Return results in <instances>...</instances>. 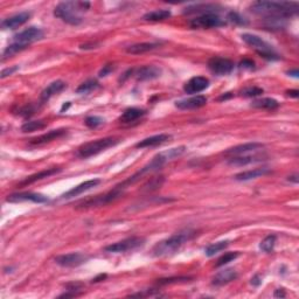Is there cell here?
Listing matches in <instances>:
<instances>
[{
	"label": "cell",
	"mask_w": 299,
	"mask_h": 299,
	"mask_svg": "<svg viewBox=\"0 0 299 299\" xmlns=\"http://www.w3.org/2000/svg\"><path fill=\"white\" fill-rule=\"evenodd\" d=\"M18 69H19L18 65H14V67H11V68H6V69H4L1 72V75H0V78H1V79L7 78V76L12 75V74L16 73Z\"/></svg>",
	"instance_id": "44"
},
{
	"label": "cell",
	"mask_w": 299,
	"mask_h": 299,
	"mask_svg": "<svg viewBox=\"0 0 299 299\" xmlns=\"http://www.w3.org/2000/svg\"><path fill=\"white\" fill-rule=\"evenodd\" d=\"M263 157L254 155V156H235V157H230L228 159V165L230 166H247V165L254 164V163H261L263 161Z\"/></svg>",
	"instance_id": "22"
},
{
	"label": "cell",
	"mask_w": 299,
	"mask_h": 299,
	"mask_svg": "<svg viewBox=\"0 0 299 299\" xmlns=\"http://www.w3.org/2000/svg\"><path fill=\"white\" fill-rule=\"evenodd\" d=\"M250 10L270 21H282L297 14L298 4L293 1H256Z\"/></svg>",
	"instance_id": "1"
},
{
	"label": "cell",
	"mask_w": 299,
	"mask_h": 299,
	"mask_svg": "<svg viewBox=\"0 0 299 299\" xmlns=\"http://www.w3.org/2000/svg\"><path fill=\"white\" fill-rule=\"evenodd\" d=\"M273 296H275L276 298H280V297L281 298H284L286 296V293H285V291H284L283 289H278V290H276L275 295H273Z\"/></svg>",
	"instance_id": "48"
},
{
	"label": "cell",
	"mask_w": 299,
	"mask_h": 299,
	"mask_svg": "<svg viewBox=\"0 0 299 299\" xmlns=\"http://www.w3.org/2000/svg\"><path fill=\"white\" fill-rule=\"evenodd\" d=\"M46 123L45 121H31V122H26L25 124H22L21 126V131L22 132H33V131H38L41 130L46 127Z\"/></svg>",
	"instance_id": "33"
},
{
	"label": "cell",
	"mask_w": 299,
	"mask_h": 299,
	"mask_svg": "<svg viewBox=\"0 0 299 299\" xmlns=\"http://www.w3.org/2000/svg\"><path fill=\"white\" fill-rule=\"evenodd\" d=\"M287 74H289L290 76H292V78H296V79H297V78H298V75H299V73H298V70H297V69L290 70V72H287Z\"/></svg>",
	"instance_id": "51"
},
{
	"label": "cell",
	"mask_w": 299,
	"mask_h": 299,
	"mask_svg": "<svg viewBox=\"0 0 299 299\" xmlns=\"http://www.w3.org/2000/svg\"><path fill=\"white\" fill-rule=\"evenodd\" d=\"M99 184H101V180H99V179H91V180L84 181L82 182V184L78 185V186L74 187V189H69L67 193H64V194L62 195V198L63 199L75 198V196H78L79 194H83L84 192H88V190L93 189L94 187H96Z\"/></svg>",
	"instance_id": "19"
},
{
	"label": "cell",
	"mask_w": 299,
	"mask_h": 299,
	"mask_svg": "<svg viewBox=\"0 0 299 299\" xmlns=\"http://www.w3.org/2000/svg\"><path fill=\"white\" fill-rule=\"evenodd\" d=\"M209 87V79L204 76H195L192 78L184 85V90L186 94L193 95V94H199L201 91L206 90Z\"/></svg>",
	"instance_id": "13"
},
{
	"label": "cell",
	"mask_w": 299,
	"mask_h": 299,
	"mask_svg": "<svg viewBox=\"0 0 299 299\" xmlns=\"http://www.w3.org/2000/svg\"><path fill=\"white\" fill-rule=\"evenodd\" d=\"M240 256V252H227V254H224L223 256H221L220 258H219L218 263H216V268H220L226 266V264L229 263V262H233L234 260Z\"/></svg>",
	"instance_id": "36"
},
{
	"label": "cell",
	"mask_w": 299,
	"mask_h": 299,
	"mask_svg": "<svg viewBox=\"0 0 299 299\" xmlns=\"http://www.w3.org/2000/svg\"><path fill=\"white\" fill-rule=\"evenodd\" d=\"M42 38H44V31L36 27H30L27 30L22 31V32L16 34L13 36V42L28 47L31 44L38 41V40H41Z\"/></svg>",
	"instance_id": "10"
},
{
	"label": "cell",
	"mask_w": 299,
	"mask_h": 299,
	"mask_svg": "<svg viewBox=\"0 0 299 299\" xmlns=\"http://www.w3.org/2000/svg\"><path fill=\"white\" fill-rule=\"evenodd\" d=\"M105 277H107V276H105V275H99L98 277L94 278V280H93V283H96V282H99L101 280H104Z\"/></svg>",
	"instance_id": "52"
},
{
	"label": "cell",
	"mask_w": 299,
	"mask_h": 299,
	"mask_svg": "<svg viewBox=\"0 0 299 299\" xmlns=\"http://www.w3.org/2000/svg\"><path fill=\"white\" fill-rule=\"evenodd\" d=\"M60 171H61V169H56V167L44 170V171H41V172L35 173V174L27 176V178L25 179V180H22L21 182H20L19 185H20V186H27V185L34 184V182L42 180V179H45V178H49V176H52L54 174H56V173H59Z\"/></svg>",
	"instance_id": "24"
},
{
	"label": "cell",
	"mask_w": 299,
	"mask_h": 299,
	"mask_svg": "<svg viewBox=\"0 0 299 299\" xmlns=\"http://www.w3.org/2000/svg\"><path fill=\"white\" fill-rule=\"evenodd\" d=\"M228 246H229V241L216 242V243L210 244V246L205 249V254H206V256H208V257H212V256H214L215 254H218V252L226 249Z\"/></svg>",
	"instance_id": "32"
},
{
	"label": "cell",
	"mask_w": 299,
	"mask_h": 299,
	"mask_svg": "<svg viewBox=\"0 0 299 299\" xmlns=\"http://www.w3.org/2000/svg\"><path fill=\"white\" fill-rule=\"evenodd\" d=\"M206 104H207V97L204 95L193 96V97L181 99V101L175 102V107L180 110L199 109V108L205 107Z\"/></svg>",
	"instance_id": "15"
},
{
	"label": "cell",
	"mask_w": 299,
	"mask_h": 299,
	"mask_svg": "<svg viewBox=\"0 0 299 299\" xmlns=\"http://www.w3.org/2000/svg\"><path fill=\"white\" fill-rule=\"evenodd\" d=\"M289 181H292L295 182V184H298V174H293V175H290L289 179H287Z\"/></svg>",
	"instance_id": "50"
},
{
	"label": "cell",
	"mask_w": 299,
	"mask_h": 299,
	"mask_svg": "<svg viewBox=\"0 0 299 299\" xmlns=\"http://www.w3.org/2000/svg\"><path fill=\"white\" fill-rule=\"evenodd\" d=\"M208 68L213 74L218 76H224L228 75L233 72L234 69V62L232 60L226 58H212L208 61Z\"/></svg>",
	"instance_id": "11"
},
{
	"label": "cell",
	"mask_w": 299,
	"mask_h": 299,
	"mask_svg": "<svg viewBox=\"0 0 299 299\" xmlns=\"http://www.w3.org/2000/svg\"><path fill=\"white\" fill-rule=\"evenodd\" d=\"M85 125L90 129H96V127L101 126L104 123V119L99 116H89V117L85 118Z\"/></svg>",
	"instance_id": "38"
},
{
	"label": "cell",
	"mask_w": 299,
	"mask_h": 299,
	"mask_svg": "<svg viewBox=\"0 0 299 299\" xmlns=\"http://www.w3.org/2000/svg\"><path fill=\"white\" fill-rule=\"evenodd\" d=\"M241 38L248 46H250L252 48H254V49L258 54H260L262 58L268 59V60H278V59H280V56H278L277 54L273 52L271 46L268 44V42L264 41L263 39L260 38V36L254 35V34L246 33V34H242Z\"/></svg>",
	"instance_id": "6"
},
{
	"label": "cell",
	"mask_w": 299,
	"mask_h": 299,
	"mask_svg": "<svg viewBox=\"0 0 299 299\" xmlns=\"http://www.w3.org/2000/svg\"><path fill=\"white\" fill-rule=\"evenodd\" d=\"M228 20H229L230 22H233V24L240 25V26H246L248 24L247 20L244 19L243 16H241L237 12H230L228 14Z\"/></svg>",
	"instance_id": "40"
},
{
	"label": "cell",
	"mask_w": 299,
	"mask_h": 299,
	"mask_svg": "<svg viewBox=\"0 0 299 299\" xmlns=\"http://www.w3.org/2000/svg\"><path fill=\"white\" fill-rule=\"evenodd\" d=\"M252 107L256 108V109L275 110L280 107V103H278L276 99L266 97V98H260V99H255V101H252Z\"/></svg>",
	"instance_id": "30"
},
{
	"label": "cell",
	"mask_w": 299,
	"mask_h": 299,
	"mask_svg": "<svg viewBox=\"0 0 299 299\" xmlns=\"http://www.w3.org/2000/svg\"><path fill=\"white\" fill-rule=\"evenodd\" d=\"M236 278H237V272L234 269H224L222 271H219L213 277L212 284L215 286H222L235 281Z\"/></svg>",
	"instance_id": "21"
},
{
	"label": "cell",
	"mask_w": 299,
	"mask_h": 299,
	"mask_svg": "<svg viewBox=\"0 0 299 299\" xmlns=\"http://www.w3.org/2000/svg\"><path fill=\"white\" fill-rule=\"evenodd\" d=\"M169 139H171V135H166V133H160V135H156L149 138H145L143 141H141L139 143L136 144L137 149H146V147H153L158 146L166 143Z\"/></svg>",
	"instance_id": "23"
},
{
	"label": "cell",
	"mask_w": 299,
	"mask_h": 299,
	"mask_svg": "<svg viewBox=\"0 0 299 299\" xmlns=\"http://www.w3.org/2000/svg\"><path fill=\"white\" fill-rule=\"evenodd\" d=\"M261 283H262V278L258 275H256V276H254V277L252 278V284L254 286H258Z\"/></svg>",
	"instance_id": "47"
},
{
	"label": "cell",
	"mask_w": 299,
	"mask_h": 299,
	"mask_svg": "<svg viewBox=\"0 0 299 299\" xmlns=\"http://www.w3.org/2000/svg\"><path fill=\"white\" fill-rule=\"evenodd\" d=\"M226 21L219 14H202L189 21V26L194 30H208L224 26Z\"/></svg>",
	"instance_id": "8"
},
{
	"label": "cell",
	"mask_w": 299,
	"mask_h": 299,
	"mask_svg": "<svg viewBox=\"0 0 299 299\" xmlns=\"http://www.w3.org/2000/svg\"><path fill=\"white\" fill-rule=\"evenodd\" d=\"M119 142H121V139L116 138V137H107V138L89 142V143H85L79 147L78 150V155L79 157H81V158H89V157L96 156L98 155V153L103 152V151L108 150L109 147L115 146Z\"/></svg>",
	"instance_id": "5"
},
{
	"label": "cell",
	"mask_w": 299,
	"mask_h": 299,
	"mask_svg": "<svg viewBox=\"0 0 299 299\" xmlns=\"http://www.w3.org/2000/svg\"><path fill=\"white\" fill-rule=\"evenodd\" d=\"M31 16H32V14L30 12H21L18 14H14V16H10V18L2 20L1 27L4 28V30H16V28L26 24L28 20L31 19Z\"/></svg>",
	"instance_id": "16"
},
{
	"label": "cell",
	"mask_w": 299,
	"mask_h": 299,
	"mask_svg": "<svg viewBox=\"0 0 299 299\" xmlns=\"http://www.w3.org/2000/svg\"><path fill=\"white\" fill-rule=\"evenodd\" d=\"M270 173L269 169H266V167H263V169H254V170H249L246 171V172H242L238 173V174L235 175V180L237 181H248V180H252V179H256V178H260V176L267 175Z\"/></svg>",
	"instance_id": "26"
},
{
	"label": "cell",
	"mask_w": 299,
	"mask_h": 299,
	"mask_svg": "<svg viewBox=\"0 0 299 299\" xmlns=\"http://www.w3.org/2000/svg\"><path fill=\"white\" fill-rule=\"evenodd\" d=\"M123 193L124 189L117 185L115 189L110 190V192H108L107 194L95 196V198L88 199V200L81 202V204H79L78 208H93V207L105 206V205L111 204V202L116 201L118 198H121V196L123 195Z\"/></svg>",
	"instance_id": "7"
},
{
	"label": "cell",
	"mask_w": 299,
	"mask_h": 299,
	"mask_svg": "<svg viewBox=\"0 0 299 299\" xmlns=\"http://www.w3.org/2000/svg\"><path fill=\"white\" fill-rule=\"evenodd\" d=\"M26 46H21V45H18V44H11L10 46H8V47H6V49L4 50V54H2V56H4V58L2 59H6V58H8V56H12V55H14V54H16V53H19V52H21V50H24V49H26Z\"/></svg>",
	"instance_id": "37"
},
{
	"label": "cell",
	"mask_w": 299,
	"mask_h": 299,
	"mask_svg": "<svg viewBox=\"0 0 299 299\" xmlns=\"http://www.w3.org/2000/svg\"><path fill=\"white\" fill-rule=\"evenodd\" d=\"M98 87H99V84L96 79H88V81L83 82V83L79 85L78 89H76V93L88 94V93H90V91L95 90L96 88H98Z\"/></svg>",
	"instance_id": "34"
},
{
	"label": "cell",
	"mask_w": 299,
	"mask_h": 299,
	"mask_svg": "<svg viewBox=\"0 0 299 299\" xmlns=\"http://www.w3.org/2000/svg\"><path fill=\"white\" fill-rule=\"evenodd\" d=\"M160 293H155V290H146L145 292L133 293L131 297H160Z\"/></svg>",
	"instance_id": "42"
},
{
	"label": "cell",
	"mask_w": 299,
	"mask_h": 299,
	"mask_svg": "<svg viewBox=\"0 0 299 299\" xmlns=\"http://www.w3.org/2000/svg\"><path fill=\"white\" fill-rule=\"evenodd\" d=\"M262 149H264V145L262 143H246V144H241L237 145V146L232 147V149L227 150L226 155L228 156H244V155H249V153L252 152H257Z\"/></svg>",
	"instance_id": "17"
},
{
	"label": "cell",
	"mask_w": 299,
	"mask_h": 299,
	"mask_svg": "<svg viewBox=\"0 0 299 299\" xmlns=\"http://www.w3.org/2000/svg\"><path fill=\"white\" fill-rule=\"evenodd\" d=\"M161 69L157 65H144L139 68L136 73V79L138 81H151L160 78Z\"/></svg>",
	"instance_id": "20"
},
{
	"label": "cell",
	"mask_w": 299,
	"mask_h": 299,
	"mask_svg": "<svg viewBox=\"0 0 299 299\" xmlns=\"http://www.w3.org/2000/svg\"><path fill=\"white\" fill-rule=\"evenodd\" d=\"M7 202H24V201H31L35 202V204H44L47 202L48 199L47 196L38 194V193H28V192H22V193H16V194H11L6 198Z\"/></svg>",
	"instance_id": "14"
},
{
	"label": "cell",
	"mask_w": 299,
	"mask_h": 299,
	"mask_svg": "<svg viewBox=\"0 0 299 299\" xmlns=\"http://www.w3.org/2000/svg\"><path fill=\"white\" fill-rule=\"evenodd\" d=\"M89 260L87 255L81 254V252H70V254L60 255L55 258L56 264L63 268H76L84 264Z\"/></svg>",
	"instance_id": "12"
},
{
	"label": "cell",
	"mask_w": 299,
	"mask_h": 299,
	"mask_svg": "<svg viewBox=\"0 0 299 299\" xmlns=\"http://www.w3.org/2000/svg\"><path fill=\"white\" fill-rule=\"evenodd\" d=\"M240 65L242 68H246V69H254V68H255L254 61H252V60H248V59H244L243 61H241Z\"/></svg>",
	"instance_id": "45"
},
{
	"label": "cell",
	"mask_w": 299,
	"mask_h": 299,
	"mask_svg": "<svg viewBox=\"0 0 299 299\" xmlns=\"http://www.w3.org/2000/svg\"><path fill=\"white\" fill-rule=\"evenodd\" d=\"M286 94L289 96H291V97H295V98H297L298 96H299V91L298 90H289Z\"/></svg>",
	"instance_id": "49"
},
{
	"label": "cell",
	"mask_w": 299,
	"mask_h": 299,
	"mask_svg": "<svg viewBox=\"0 0 299 299\" xmlns=\"http://www.w3.org/2000/svg\"><path fill=\"white\" fill-rule=\"evenodd\" d=\"M145 240L142 237H129L125 238L123 241L116 242V243L110 244V246L105 247V252H126L135 250L137 248L142 247L144 244Z\"/></svg>",
	"instance_id": "9"
},
{
	"label": "cell",
	"mask_w": 299,
	"mask_h": 299,
	"mask_svg": "<svg viewBox=\"0 0 299 299\" xmlns=\"http://www.w3.org/2000/svg\"><path fill=\"white\" fill-rule=\"evenodd\" d=\"M112 70H113L112 64H107V65H104L103 69H102L101 72H99V76H101V78H103V76H107L108 74H110L111 72H112Z\"/></svg>",
	"instance_id": "46"
},
{
	"label": "cell",
	"mask_w": 299,
	"mask_h": 299,
	"mask_svg": "<svg viewBox=\"0 0 299 299\" xmlns=\"http://www.w3.org/2000/svg\"><path fill=\"white\" fill-rule=\"evenodd\" d=\"M263 94V89L261 88L254 87V88H248L242 93V95L246 96V97H256V96H260Z\"/></svg>",
	"instance_id": "41"
},
{
	"label": "cell",
	"mask_w": 299,
	"mask_h": 299,
	"mask_svg": "<svg viewBox=\"0 0 299 299\" xmlns=\"http://www.w3.org/2000/svg\"><path fill=\"white\" fill-rule=\"evenodd\" d=\"M189 278L187 277H174V278H167V280H160L158 282V284H160V285H166V284H171V283H178V282L184 281V282H189Z\"/></svg>",
	"instance_id": "43"
},
{
	"label": "cell",
	"mask_w": 299,
	"mask_h": 299,
	"mask_svg": "<svg viewBox=\"0 0 299 299\" xmlns=\"http://www.w3.org/2000/svg\"><path fill=\"white\" fill-rule=\"evenodd\" d=\"M158 47V44H152V42H142V44H136L130 46L126 48V52L133 55H139V54H144L150 52V50L155 49Z\"/></svg>",
	"instance_id": "29"
},
{
	"label": "cell",
	"mask_w": 299,
	"mask_h": 299,
	"mask_svg": "<svg viewBox=\"0 0 299 299\" xmlns=\"http://www.w3.org/2000/svg\"><path fill=\"white\" fill-rule=\"evenodd\" d=\"M89 7L90 2L88 1H63L55 7L54 16L72 26H78L83 21L79 13L84 12Z\"/></svg>",
	"instance_id": "4"
},
{
	"label": "cell",
	"mask_w": 299,
	"mask_h": 299,
	"mask_svg": "<svg viewBox=\"0 0 299 299\" xmlns=\"http://www.w3.org/2000/svg\"><path fill=\"white\" fill-rule=\"evenodd\" d=\"M171 14L172 13L169 10H157L145 14L144 20H146V21H163V20L169 19Z\"/></svg>",
	"instance_id": "31"
},
{
	"label": "cell",
	"mask_w": 299,
	"mask_h": 299,
	"mask_svg": "<svg viewBox=\"0 0 299 299\" xmlns=\"http://www.w3.org/2000/svg\"><path fill=\"white\" fill-rule=\"evenodd\" d=\"M185 151H186V147L179 146V147H174V149H171L169 151H165V152L158 153V155L153 157L152 160H151L147 165H145V166L141 171H139V172H137L135 175L130 176L127 180L123 181L121 185L124 187V189H126V187L130 186V185L135 184V182L139 179V176L145 174V173L153 172V171L161 169V167H163L165 164H167L169 161L173 160V159L178 158V157L184 155Z\"/></svg>",
	"instance_id": "2"
},
{
	"label": "cell",
	"mask_w": 299,
	"mask_h": 299,
	"mask_svg": "<svg viewBox=\"0 0 299 299\" xmlns=\"http://www.w3.org/2000/svg\"><path fill=\"white\" fill-rule=\"evenodd\" d=\"M221 10V7L219 5L214 4H206V5H196V6L186 8L185 13L192 14V13H199L200 16L202 14H218L219 11Z\"/></svg>",
	"instance_id": "27"
},
{
	"label": "cell",
	"mask_w": 299,
	"mask_h": 299,
	"mask_svg": "<svg viewBox=\"0 0 299 299\" xmlns=\"http://www.w3.org/2000/svg\"><path fill=\"white\" fill-rule=\"evenodd\" d=\"M164 182V176H157V178L152 179V180L147 182L144 186V190H155L157 189H160V186Z\"/></svg>",
	"instance_id": "39"
},
{
	"label": "cell",
	"mask_w": 299,
	"mask_h": 299,
	"mask_svg": "<svg viewBox=\"0 0 299 299\" xmlns=\"http://www.w3.org/2000/svg\"><path fill=\"white\" fill-rule=\"evenodd\" d=\"M196 236V232L192 229L182 230V232L176 233V234L172 235L171 237L166 238V240L159 242L153 247L152 252L157 257L160 256H167L171 254H174L176 250H179L184 246L185 243L194 238Z\"/></svg>",
	"instance_id": "3"
},
{
	"label": "cell",
	"mask_w": 299,
	"mask_h": 299,
	"mask_svg": "<svg viewBox=\"0 0 299 299\" xmlns=\"http://www.w3.org/2000/svg\"><path fill=\"white\" fill-rule=\"evenodd\" d=\"M145 110L138 109V108H129L122 113V116L119 117V121L122 123H132V122L137 121V119L142 118L145 115Z\"/></svg>",
	"instance_id": "28"
},
{
	"label": "cell",
	"mask_w": 299,
	"mask_h": 299,
	"mask_svg": "<svg viewBox=\"0 0 299 299\" xmlns=\"http://www.w3.org/2000/svg\"><path fill=\"white\" fill-rule=\"evenodd\" d=\"M67 135V130L64 129H59V130H52L49 132L44 133V135L35 137V138L31 139L30 144L34 145V146H40V145H45L50 142L56 141V139L62 138V137Z\"/></svg>",
	"instance_id": "18"
},
{
	"label": "cell",
	"mask_w": 299,
	"mask_h": 299,
	"mask_svg": "<svg viewBox=\"0 0 299 299\" xmlns=\"http://www.w3.org/2000/svg\"><path fill=\"white\" fill-rule=\"evenodd\" d=\"M276 244V236L275 235H269L261 242L260 248L263 250L264 252H271L273 250V247Z\"/></svg>",
	"instance_id": "35"
},
{
	"label": "cell",
	"mask_w": 299,
	"mask_h": 299,
	"mask_svg": "<svg viewBox=\"0 0 299 299\" xmlns=\"http://www.w3.org/2000/svg\"><path fill=\"white\" fill-rule=\"evenodd\" d=\"M65 88V83L63 81H55L52 82L47 88H45L44 91L41 93V101L46 102L48 101L49 98H52L53 96L58 95V94L61 93Z\"/></svg>",
	"instance_id": "25"
}]
</instances>
